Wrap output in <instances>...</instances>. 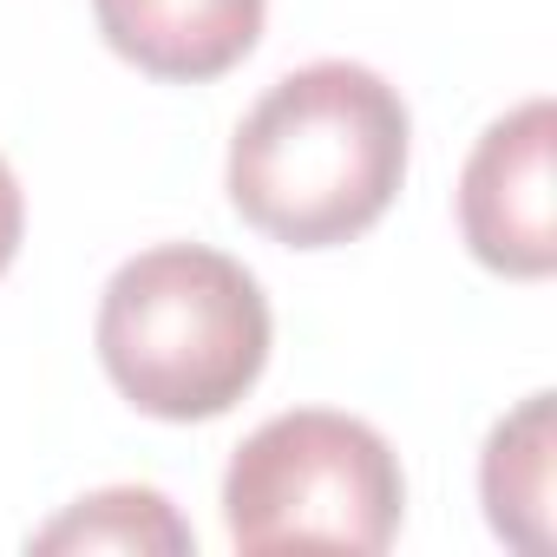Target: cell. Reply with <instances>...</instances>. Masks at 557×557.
I'll use <instances>...</instances> for the list:
<instances>
[{"mask_svg":"<svg viewBox=\"0 0 557 557\" xmlns=\"http://www.w3.org/2000/svg\"><path fill=\"white\" fill-rule=\"evenodd\" d=\"M407 511L394 446L329 407L262 420L223 472V524L236 550H387Z\"/></svg>","mask_w":557,"mask_h":557,"instance_id":"3957f363","label":"cell"},{"mask_svg":"<svg viewBox=\"0 0 557 557\" xmlns=\"http://www.w3.org/2000/svg\"><path fill=\"white\" fill-rule=\"evenodd\" d=\"M269 0H92L99 34L151 79L203 86L249 60Z\"/></svg>","mask_w":557,"mask_h":557,"instance_id":"5b68a950","label":"cell"},{"mask_svg":"<svg viewBox=\"0 0 557 557\" xmlns=\"http://www.w3.org/2000/svg\"><path fill=\"white\" fill-rule=\"evenodd\" d=\"M550 132L557 112L550 99H524L466 158L459 177V230L466 249L518 283H544L557 262V230H550Z\"/></svg>","mask_w":557,"mask_h":557,"instance_id":"277c9868","label":"cell"},{"mask_svg":"<svg viewBox=\"0 0 557 557\" xmlns=\"http://www.w3.org/2000/svg\"><path fill=\"white\" fill-rule=\"evenodd\" d=\"M99 361L138 413L216 420L269 361L262 283L223 249L158 243L106 283Z\"/></svg>","mask_w":557,"mask_h":557,"instance_id":"7a4b0ae2","label":"cell"},{"mask_svg":"<svg viewBox=\"0 0 557 557\" xmlns=\"http://www.w3.org/2000/svg\"><path fill=\"white\" fill-rule=\"evenodd\" d=\"M34 550H190V524L151 485H112L79 498L60 524L34 537Z\"/></svg>","mask_w":557,"mask_h":557,"instance_id":"52a82bcc","label":"cell"},{"mask_svg":"<svg viewBox=\"0 0 557 557\" xmlns=\"http://www.w3.org/2000/svg\"><path fill=\"white\" fill-rule=\"evenodd\" d=\"M407 106L355 66L315 60L283 73L230 138V203L289 249H335L374 230L407 177Z\"/></svg>","mask_w":557,"mask_h":557,"instance_id":"6da1fadb","label":"cell"},{"mask_svg":"<svg viewBox=\"0 0 557 557\" xmlns=\"http://www.w3.org/2000/svg\"><path fill=\"white\" fill-rule=\"evenodd\" d=\"M21 230H27V203H21V184H14L8 158H0V275H8V262L21 249Z\"/></svg>","mask_w":557,"mask_h":557,"instance_id":"ba28073f","label":"cell"},{"mask_svg":"<svg viewBox=\"0 0 557 557\" xmlns=\"http://www.w3.org/2000/svg\"><path fill=\"white\" fill-rule=\"evenodd\" d=\"M479 492L498 537H511L518 550L550 544V394H531L511 420L492 426Z\"/></svg>","mask_w":557,"mask_h":557,"instance_id":"8992f818","label":"cell"}]
</instances>
